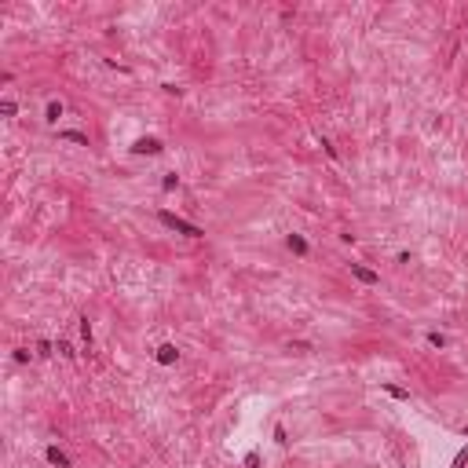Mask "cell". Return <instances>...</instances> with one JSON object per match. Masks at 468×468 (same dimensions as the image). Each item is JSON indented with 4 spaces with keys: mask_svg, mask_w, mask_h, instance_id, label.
I'll return each mask as SVG.
<instances>
[{
    "mask_svg": "<svg viewBox=\"0 0 468 468\" xmlns=\"http://www.w3.org/2000/svg\"><path fill=\"white\" fill-rule=\"evenodd\" d=\"M289 249H293V253H300V256H304V253H307V242L300 238V234H289Z\"/></svg>",
    "mask_w": 468,
    "mask_h": 468,
    "instance_id": "cell-6",
    "label": "cell"
},
{
    "mask_svg": "<svg viewBox=\"0 0 468 468\" xmlns=\"http://www.w3.org/2000/svg\"><path fill=\"white\" fill-rule=\"evenodd\" d=\"M274 443H278V446H286V443H289V435H286V428H282V425L274 428Z\"/></svg>",
    "mask_w": 468,
    "mask_h": 468,
    "instance_id": "cell-9",
    "label": "cell"
},
{
    "mask_svg": "<svg viewBox=\"0 0 468 468\" xmlns=\"http://www.w3.org/2000/svg\"><path fill=\"white\" fill-rule=\"evenodd\" d=\"M48 461H52V464H59V468H70V457L62 454L59 446H48Z\"/></svg>",
    "mask_w": 468,
    "mask_h": 468,
    "instance_id": "cell-5",
    "label": "cell"
},
{
    "mask_svg": "<svg viewBox=\"0 0 468 468\" xmlns=\"http://www.w3.org/2000/svg\"><path fill=\"white\" fill-rule=\"evenodd\" d=\"M464 461H468V450H461V454H457V461H454V468H461Z\"/></svg>",
    "mask_w": 468,
    "mask_h": 468,
    "instance_id": "cell-14",
    "label": "cell"
},
{
    "mask_svg": "<svg viewBox=\"0 0 468 468\" xmlns=\"http://www.w3.org/2000/svg\"><path fill=\"white\" fill-rule=\"evenodd\" d=\"M428 344H435V348H443V344H446V337H443V333H428Z\"/></svg>",
    "mask_w": 468,
    "mask_h": 468,
    "instance_id": "cell-12",
    "label": "cell"
},
{
    "mask_svg": "<svg viewBox=\"0 0 468 468\" xmlns=\"http://www.w3.org/2000/svg\"><path fill=\"white\" fill-rule=\"evenodd\" d=\"M384 392L395 395V399H410V392H402V388H395V384H384Z\"/></svg>",
    "mask_w": 468,
    "mask_h": 468,
    "instance_id": "cell-8",
    "label": "cell"
},
{
    "mask_svg": "<svg viewBox=\"0 0 468 468\" xmlns=\"http://www.w3.org/2000/svg\"><path fill=\"white\" fill-rule=\"evenodd\" d=\"M62 139H70V143H81V147H88V139H84L81 132H62Z\"/></svg>",
    "mask_w": 468,
    "mask_h": 468,
    "instance_id": "cell-7",
    "label": "cell"
},
{
    "mask_svg": "<svg viewBox=\"0 0 468 468\" xmlns=\"http://www.w3.org/2000/svg\"><path fill=\"white\" fill-rule=\"evenodd\" d=\"M351 274H355V278H358V282H362V286H377V282H381V278L373 274V271H366L362 263H351Z\"/></svg>",
    "mask_w": 468,
    "mask_h": 468,
    "instance_id": "cell-2",
    "label": "cell"
},
{
    "mask_svg": "<svg viewBox=\"0 0 468 468\" xmlns=\"http://www.w3.org/2000/svg\"><path fill=\"white\" fill-rule=\"evenodd\" d=\"M81 333H84V340H88V344H91V322H88V318L81 322Z\"/></svg>",
    "mask_w": 468,
    "mask_h": 468,
    "instance_id": "cell-13",
    "label": "cell"
},
{
    "mask_svg": "<svg viewBox=\"0 0 468 468\" xmlns=\"http://www.w3.org/2000/svg\"><path fill=\"white\" fill-rule=\"evenodd\" d=\"M158 220L165 223V227H172V230H179V234H186V238H201V227H194V223H186L183 216H172V212H158Z\"/></svg>",
    "mask_w": 468,
    "mask_h": 468,
    "instance_id": "cell-1",
    "label": "cell"
},
{
    "mask_svg": "<svg viewBox=\"0 0 468 468\" xmlns=\"http://www.w3.org/2000/svg\"><path fill=\"white\" fill-rule=\"evenodd\" d=\"M59 117H62V106L52 103V106H48V121H59Z\"/></svg>",
    "mask_w": 468,
    "mask_h": 468,
    "instance_id": "cell-10",
    "label": "cell"
},
{
    "mask_svg": "<svg viewBox=\"0 0 468 468\" xmlns=\"http://www.w3.org/2000/svg\"><path fill=\"white\" fill-rule=\"evenodd\" d=\"M132 150L135 154H161V139H139Z\"/></svg>",
    "mask_w": 468,
    "mask_h": 468,
    "instance_id": "cell-4",
    "label": "cell"
},
{
    "mask_svg": "<svg viewBox=\"0 0 468 468\" xmlns=\"http://www.w3.org/2000/svg\"><path fill=\"white\" fill-rule=\"evenodd\" d=\"M464 439H468V428H464Z\"/></svg>",
    "mask_w": 468,
    "mask_h": 468,
    "instance_id": "cell-15",
    "label": "cell"
},
{
    "mask_svg": "<svg viewBox=\"0 0 468 468\" xmlns=\"http://www.w3.org/2000/svg\"><path fill=\"white\" fill-rule=\"evenodd\" d=\"M15 110H19V106H15V103H11V99H4V103H0V114H8V117H11V114H15Z\"/></svg>",
    "mask_w": 468,
    "mask_h": 468,
    "instance_id": "cell-11",
    "label": "cell"
},
{
    "mask_svg": "<svg viewBox=\"0 0 468 468\" xmlns=\"http://www.w3.org/2000/svg\"><path fill=\"white\" fill-rule=\"evenodd\" d=\"M176 358H179L176 344H161V348H158V362H161V366H172Z\"/></svg>",
    "mask_w": 468,
    "mask_h": 468,
    "instance_id": "cell-3",
    "label": "cell"
}]
</instances>
